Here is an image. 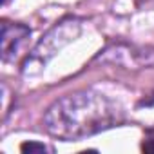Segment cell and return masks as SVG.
Masks as SVG:
<instances>
[{
  "instance_id": "1",
  "label": "cell",
  "mask_w": 154,
  "mask_h": 154,
  "mask_svg": "<svg viewBox=\"0 0 154 154\" xmlns=\"http://www.w3.org/2000/svg\"><path fill=\"white\" fill-rule=\"evenodd\" d=\"M120 120V109L102 94L78 93L56 102L45 114L49 132L62 138H80L103 131Z\"/></svg>"
},
{
  "instance_id": "2",
  "label": "cell",
  "mask_w": 154,
  "mask_h": 154,
  "mask_svg": "<svg viewBox=\"0 0 154 154\" xmlns=\"http://www.w3.org/2000/svg\"><path fill=\"white\" fill-rule=\"evenodd\" d=\"M22 152H29V154H35V152H49V149L44 145V143H36V141H27V143H22L20 147Z\"/></svg>"
},
{
  "instance_id": "4",
  "label": "cell",
  "mask_w": 154,
  "mask_h": 154,
  "mask_svg": "<svg viewBox=\"0 0 154 154\" xmlns=\"http://www.w3.org/2000/svg\"><path fill=\"white\" fill-rule=\"evenodd\" d=\"M2 2H4V4H6V2H8V0H2Z\"/></svg>"
},
{
  "instance_id": "3",
  "label": "cell",
  "mask_w": 154,
  "mask_h": 154,
  "mask_svg": "<svg viewBox=\"0 0 154 154\" xmlns=\"http://www.w3.org/2000/svg\"><path fill=\"white\" fill-rule=\"evenodd\" d=\"M141 149L145 152H154V129L147 131V134L143 138V143H141Z\"/></svg>"
}]
</instances>
